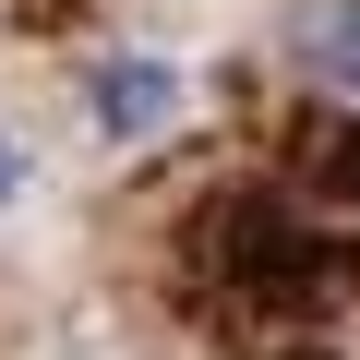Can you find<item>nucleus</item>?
<instances>
[{"label":"nucleus","instance_id":"nucleus-3","mask_svg":"<svg viewBox=\"0 0 360 360\" xmlns=\"http://www.w3.org/2000/svg\"><path fill=\"white\" fill-rule=\"evenodd\" d=\"M13 205H25V132L0 120V217H13Z\"/></svg>","mask_w":360,"mask_h":360},{"label":"nucleus","instance_id":"nucleus-2","mask_svg":"<svg viewBox=\"0 0 360 360\" xmlns=\"http://www.w3.org/2000/svg\"><path fill=\"white\" fill-rule=\"evenodd\" d=\"M288 60L312 96L360 108V0H300V25H288Z\"/></svg>","mask_w":360,"mask_h":360},{"label":"nucleus","instance_id":"nucleus-1","mask_svg":"<svg viewBox=\"0 0 360 360\" xmlns=\"http://www.w3.org/2000/svg\"><path fill=\"white\" fill-rule=\"evenodd\" d=\"M180 108H193V72L156 49H96L84 60V132L96 144H156Z\"/></svg>","mask_w":360,"mask_h":360}]
</instances>
